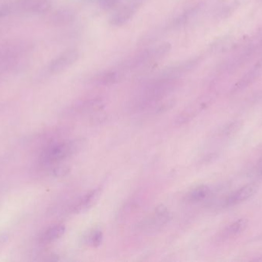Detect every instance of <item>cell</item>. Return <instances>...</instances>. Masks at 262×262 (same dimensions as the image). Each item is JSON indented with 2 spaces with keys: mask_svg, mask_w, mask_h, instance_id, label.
Segmentation results:
<instances>
[{
  "mask_svg": "<svg viewBox=\"0 0 262 262\" xmlns=\"http://www.w3.org/2000/svg\"><path fill=\"white\" fill-rule=\"evenodd\" d=\"M179 78L159 76L149 82L137 98V106L141 108L154 106L157 102L165 99L179 85Z\"/></svg>",
  "mask_w": 262,
  "mask_h": 262,
  "instance_id": "obj_1",
  "label": "cell"
},
{
  "mask_svg": "<svg viewBox=\"0 0 262 262\" xmlns=\"http://www.w3.org/2000/svg\"><path fill=\"white\" fill-rule=\"evenodd\" d=\"M51 8L50 0H10L0 5V18L20 13L44 14Z\"/></svg>",
  "mask_w": 262,
  "mask_h": 262,
  "instance_id": "obj_2",
  "label": "cell"
},
{
  "mask_svg": "<svg viewBox=\"0 0 262 262\" xmlns=\"http://www.w3.org/2000/svg\"><path fill=\"white\" fill-rule=\"evenodd\" d=\"M172 46L170 42H162L154 47L147 49L144 51L132 58L127 63L125 67L128 70L134 69L148 68L153 67L159 61L163 59L171 51Z\"/></svg>",
  "mask_w": 262,
  "mask_h": 262,
  "instance_id": "obj_3",
  "label": "cell"
},
{
  "mask_svg": "<svg viewBox=\"0 0 262 262\" xmlns=\"http://www.w3.org/2000/svg\"><path fill=\"white\" fill-rule=\"evenodd\" d=\"M84 145L82 140L66 141L58 142L49 146L43 152L41 159L45 164H54L64 160L80 151Z\"/></svg>",
  "mask_w": 262,
  "mask_h": 262,
  "instance_id": "obj_4",
  "label": "cell"
},
{
  "mask_svg": "<svg viewBox=\"0 0 262 262\" xmlns=\"http://www.w3.org/2000/svg\"><path fill=\"white\" fill-rule=\"evenodd\" d=\"M30 50L24 42H6L0 45V70L14 67Z\"/></svg>",
  "mask_w": 262,
  "mask_h": 262,
  "instance_id": "obj_5",
  "label": "cell"
},
{
  "mask_svg": "<svg viewBox=\"0 0 262 262\" xmlns=\"http://www.w3.org/2000/svg\"><path fill=\"white\" fill-rule=\"evenodd\" d=\"M80 53L76 49H69L54 58L47 67V73L52 75L59 74L78 62Z\"/></svg>",
  "mask_w": 262,
  "mask_h": 262,
  "instance_id": "obj_6",
  "label": "cell"
},
{
  "mask_svg": "<svg viewBox=\"0 0 262 262\" xmlns=\"http://www.w3.org/2000/svg\"><path fill=\"white\" fill-rule=\"evenodd\" d=\"M171 219L168 208L163 205H158L150 217L142 221L140 225L142 230L156 231L168 223Z\"/></svg>",
  "mask_w": 262,
  "mask_h": 262,
  "instance_id": "obj_7",
  "label": "cell"
},
{
  "mask_svg": "<svg viewBox=\"0 0 262 262\" xmlns=\"http://www.w3.org/2000/svg\"><path fill=\"white\" fill-rule=\"evenodd\" d=\"M202 61L201 56L191 58L187 60L182 61L179 63L174 64L162 70L161 76L167 77L179 78L183 75L187 74L196 68Z\"/></svg>",
  "mask_w": 262,
  "mask_h": 262,
  "instance_id": "obj_8",
  "label": "cell"
},
{
  "mask_svg": "<svg viewBox=\"0 0 262 262\" xmlns=\"http://www.w3.org/2000/svg\"><path fill=\"white\" fill-rule=\"evenodd\" d=\"M104 106V102L100 98L85 99L75 104L67 110L69 116H83L100 111Z\"/></svg>",
  "mask_w": 262,
  "mask_h": 262,
  "instance_id": "obj_9",
  "label": "cell"
},
{
  "mask_svg": "<svg viewBox=\"0 0 262 262\" xmlns=\"http://www.w3.org/2000/svg\"><path fill=\"white\" fill-rule=\"evenodd\" d=\"M101 192H102V188H98L86 193L76 202H74L73 205L70 206V212L74 214H79L92 208L99 200Z\"/></svg>",
  "mask_w": 262,
  "mask_h": 262,
  "instance_id": "obj_10",
  "label": "cell"
},
{
  "mask_svg": "<svg viewBox=\"0 0 262 262\" xmlns=\"http://www.w3.org/2000/svg\"><path fill=\"white\" fill-rule=\"evenodd\" d=\"M257 185L251 183L245 185L242 188H239L237 191L233 192L232 194L228 195L225 200L223 201V205L225 207L234 206L237 204L242 203L254 195L256 191H257Z\"/></svg>",
  "mask_w": 262,
  "mask_h": 262,
  "instance_id": "obj_11",
  "label": "cell"
},
{
  "mask_svg": "<svg viewBox=\"0 0 262 262\" xmlns=\"http://www.w3.org/2000/svg\"><path fill=\"white\" fill-rule=\"evenodd\" d=\"M139 6L130 1L129 4L118 9L110 18V24L113 27H122L127 24L136 13Z\"/></svg>",
  "mask_w": 262,
  "mask_h": 262,
  "instance_id": "obj_12",
  "label": "cell"
},
{
  "mask_svg": "<svg viewBox=\"0 0 262 262\" xmlns=\"http://www.w3.org/2000/svg\"><path fill=\"white\" fill-rule=\"evenodd\" d=\"M208 102H209V99H207L206 97H202L197 99L196 102H193L189 106L185 108L179 115L177 119H176V122L179 125H182V124L189 122L197 115L199 111L204 110L208 105Z\"/></svg>",
  "mask_w": 262,
  "mask_h": 262,
  "instance_id": "obj_13",
  "label": "cell"
},
{
  "mask_svg": "<svg viewBox=\"0 0 262 262\" xmlns=\"http://www.w3.org/2000/svg\"><path fill=\"white\" fill-rule=\"evenodd\" d=\"M76 18V13L72 9L60 8L49 16V24L56 27H62L72 24Z\"/></svg>",
  "mask_w": 262,
  "mask_h": 262,
  "instance_id": "obj_14",
  "label": "cell"
},
{
  "mask_svg": "<svg viewBox=\"0 0 262 262\" xmlns=\"http://www.w3.org/2000/svg\"><path fill=\"white\" fill-rule=\"evenodd\" d=\"M262 75V62H259L257 65L254 66L248 73H245L239 82L235 84L233 88V93H239L248 88L250 85L254 83Z\"/></svg>",
  "mask_w": 262,
  "mask_h": 262,
  "instance_id": "obj_15",
  "label": "cell"
},
{
  "mask_svg": "<svg viewBox=\"0 0 262 262\" xmlns=\"http://www.w3.org/2000/svg\"><path fill=\"white\" fill-rule=\"evenodd\" d=\"M123 77L122 70H110L98 75L94 82L101 86H109L117 83Z\"/></svg>",
  "mask_w": 262,
  "mask_h": 262,
  "instance_id": "obj_16",
  "label": "cell"
},
{
  "mask_svg": "<svg viewBox=\"0 0 262 262\" xmlns=\"http://www.w3.org/2000/svg\"><path fill=\"white\" fill-rule=\"evenodd\" d=\"M248 222L246 219H237L222 231L220 238L228 239L239 235L245 231V228L248 226Z\"/></svg>",
  "mask_w": 262,
  "mask_h": 262,
  "instance_id": "obj_17",
  "label": "cell"
},
{
  "mask_svg": "<svg viewBox=\"0 0 262 262\" xmlns=\"http://www.w3.org/2000/svg\"><path fill=\"white\" fill-rule=\"evenodd\" d=\"M65 232V227L64 225H54L47 228L40 237V242L43 244H49L54 241L58 240Z\"/></svg>",
  "mask_w": 262,
  "mask_h": 262,
  "instance_id": "obj_18",
  "label": "cell"
},
{
  "mask_svg": "<svg viewBox=\"0 0 262 262\" xmlns=\"http://www.w3.org/2000/svg\"><path fill=\"white\" fill-rule=\"evenodd\" d=\"M210 188L207 185H199L190 190L185 194V200L189 202H199L205 200L209 196Z\"/></svg>",
  "mask_w": 262,
  "mask_h": 262,
  "instance_id": "obj_19",
  "label": "cell"
},
{
  "mask_svg": "<svg viewBox=\"0 0 262 262\" xmlns=\"http://www.w3.org/2000/svg\"><path fill=\"white\" fill-rule=\"evenodd\" d=\"M103 232L101 230L98 228L92 230L90 232L87 233V235L84 237V242L86 245L93 248L99 247L102 243Z\"/></svg>",
  "mask_w": 262,
  "mask_h": 262,
  "instance_id": "obj_20",
  "label": "cell"
},
{
  "mask_svg": "<svg viewBox=\"0 0 262 262\" xmlns=\"http://www.w3.org/2000/svg\"><path fill=\"white\" fill-rule=\"evenodd\" d=\"M100 7L104 10H110L117 6L121 0H98Z\"/></svg>",
  "mask_w": 262,
  "mask_h": 262,
  "instance_id": "obj_21",
  "label": "cell"
},
{
  "mask_svg": "<svg viewBox=\"0 0 262 262\" xmlns=\"http://www.w3.org/2000/svg\"><path fill=\"white\" fill-rule=\"evenodd\" d=\"M69 168L65 165H59L53 169V174L57 177L66 176L69 172Z\"/></svg>",
  "mask_w": 262,
  "mask_h": 262,
  "instance_id": "obj_22",
  "label": "cell"
},
{
  "mask_svg": "<svg viewBox=\"0 0 262 262\" xmlns=\"http://www.w3.org/2000/svg\"><path fill=\"white\" fill-rule=\"evenodd\" d=\"M241 126L240 122H234L230 124L226 128H225V133L227 135H231L235 133L239 130V127Z\"/></svg>",
  "mask_w": 262,
  "mask_h": 262,
  "instance_id": "obj_23",
  "label": "cell"
},
{
  "mask_svg": "<svg viewBox=\"0 0 262 262\" xmlns=\"http://www.w3.org/2000/svg\"><path fill=\"white\" fill-rule=\"evenodd\" d=\"M257 167H258L259 171H260V170L262 169V159H260V161H259L258 165H257Z\"/></svg>",
  "mask_w": 262,
  "mask_h": 262,
  "instance_id": "obj_24",
  "label": "cell"
}]
</instances>
